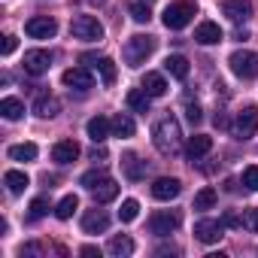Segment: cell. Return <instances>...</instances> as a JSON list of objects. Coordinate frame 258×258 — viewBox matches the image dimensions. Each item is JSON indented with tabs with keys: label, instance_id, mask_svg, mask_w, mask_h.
Returning <instances> with one entry per match:
<instances>
[{
	"label": "cell",
	"instance_id": "obj_24",
	"mask_svg": "<svg viewBox=\"0 0 258 258\" xmlns=\"http://www.w3.org/2000/svg\"><path fill=\"white\" fill-rule=\"evenodd\" d=\"M0 115H4L7 121H19L25 115V103L19 97H4L0 100Z\"/></svg>",
	"mask_w": 258,
	"mask_h": 258
},
{
	"label": "cell",
	"instance_id": "obj_26",
	"mask_svg": "<svg viewBox=\"0 0 258 258\" xmlns=\"http://www.w3.org/2000/svg\"><path fill=\"white\" fill-rule=\"evenodd\" d=\"M143 88H146L149 97H164L167 94V82H164L161 73H146L143 76Z\"/></svg>",
	"mask_w": 258,
	"mask_h": 258
},
{
	"label": "cell",
	"instance_id": "obj_16",
	"mask_svg": "<svg viewBox=\"0 0 258 258\" xmlns=\"http://www.w3.org/2000/svg\"><path fill=\"white\" fill-rule=\"evenodd\" d=\"M85 131H88L91 143H103V140L109 137V131H112V121H109L106 115H94V118H88Z\"/></svg>",
	"mask_w": 258,
	"mask_h": 258
},
{
	"label": "cell",
	"instance_id": "obj_18",
	"mask_svg": "<svg viewBox=\"0 0 258 258\" xmlns=\"http://www.w3.org/2000/svg\"><path fill=\"white\" fill-rule=\"evenodd\" d=\"M210 149H213V137H207V134H195V137H188V143H185V152H188L191 161L204 158Z\"/></svg>",
	"mask_w": 258,
	"mask_h": 258
},
{
	"label": "cell",
	"instance_id": "obj_36",
	"mask_svg": "<svg viewBox=\"0 0 258 258\" xmlns=\"http://www.w3.org/2000/svg\"><path fill=\"white\" fill-rule=\"evenodd\" d=\"M46 213H49V201H46V198H34V201H31V213H28V219L37 222V219H43Z\"/></svg>",
	"mask_w": 258,
	"mask_h": 258
},
{
	"label": "cell",
	"instance_id": "obj_38",
	"mask_svg": "<svg viewBox=\"0 0 258 258\" xmlns=\"http://www.w3.org/2000/svg\"><path fill=\"white\" fill-rule=\"evenodd\" d=\"M19 255H22V258H25V255H28V258H40V255H43V246H40V243H25V246L19 249Z\"/></svg>",
	"mask_w": 258,
	"mask_h": 258
},
{
	"label": "cell",
	"instance_id": "obj_32",
	"mask_svg": "<svg viewBox=\"0 0 258 258\" xmlns=\"http://www.w3.org/2000/svg\"><path fill=\"white\" fill-rule=\"evenodd\" d=\"M94 67H97V73H100L103 85H112V82H115V64H112V58H97V61H94Z\"/></svg>",
	"mask_w": 258,
	"mask_h": 258
},
{
	"label": "cell",
	"instance_id": "obj_4",
	"mask_svg": "<svg viewBox=\"0 0 258 258\" xmlns=\"http://www.w3.org/2000/svg\"><path fill=\"white\" fill-rule=\"evenodd\" d=\"M70 34L82 43H97V40H103V25L94 16H76L70 22Z\"/></svg>",
	"mask_w": 258,
	"mask_h": 258
},
{
	"label": "cell",
	"instance_id": "obj_7",
	"mask_svg": "<svg viewBox=\"0 0 258 258\" xmlns=\"http://www.w3.org/2000/svg\"><path fill=\"white\" fill-rule=\"evenodd\" d=\"M231 131H234L237 140L255 137V131H258V106H246L243 112H237V118H234V124H231Z\"/></svg>",
	"mask_w": 258,
	"mask_h": 258
},
{
	"label": "cell",
	"instance_id": "obj_25",
	"mask_svg": "<svg viewBox=\"0 0 258 258\" xmlns=\"http://www.w3.org/2000/svg\"><path fill=\"white\" fill-rule=\"evenodd\" d=\"M106 249H109V255H112V258H127V255H134V240L121 234V237H112Z\"/></svg>",
	"mask_w": 258,
	"mask_h": 258
},
{
	"label": "cell",
	"instance_id": "obj_17",
	"mask_svg": "<svg viewBox=\"0 0 258 258\" xmlns=\"http://www.w3.org/2000/svg\"><path fill=\"white\" fill-rule=\"evenodd\" d=\"M222 13L231 19V22H246L249 16H252V4H249V0H225V4H222Z\"/></svg>",
	"mask_w": 258,
	"mask_h": 258
},
{
	"label": "cell",
	"instance_id": "obj_33",
	"mask_svg": "<svg viewBox=\"0 0 258 258\" xmlns=\"http://www.w3.org/2000/svg\"><path fill=\"white\" fill-rule=\"evenodd\" d=\"M137 216H140V204H137L134 198L121 201V210H118V219H121V222H134Z\"/></svg>",
	"mask_w": 258,
	"mask_h": 258
},
{
	"label": "cell",
	"instance_id": "obj_35",
	"mask_svg": "<svg viewBox=\"0 0 258 258\" xmlns=\"http://www.w3.org/2000/svg\"><path fill=\"white\" fill-rule=\"evenodd\" d=\"M103 179H109V176H106L103 170H88V173H82V179H79V182H82V185H85V188L91 191V188H97V185H100Z\"/></svg>",
	"mask_w": 258,
	"mask_h": 258
},
{
	"label": "cell",
	"instance_id": "obj_19",
	"mask_svg": "<svg viewBox=\"0 0 258 258\" xmlns=\"http://www.w3.org/2000/svg\"><path fill=\"white\" fill-rule=\"evenodd\" d=\"M121 167H124V176L131 179V182H140V179L146 176V164H143L134 152H127V155L121 158Z\"/></svg>",
	"mask_w": 258,
	"mask_h": 258
},
{
	"label": "cell",
	"instance_id": "obj_10",
	"mask_svg": "<svg viewBox=\"0 0 258 258\" xmlns=\"http://www.w3.org/2000/svg\"><path fill=\"white\" fill-rule=\"evenodd\" d=\"M222 234H225V222H219V219H201L195 225V237L201 243H219Z\"/></svg>",
	"mask_w": 258,
	"mask_h": 258
},
{
	"label": "cell",
	"instance_id": "obj_21",
	"mask_svg": "<svg viewBox=\"0 0 258 258\" xmlns=\"http://www.w3.org/2000/svg\"><path fill=\"white\" fill-rule=\"evenodd\" d=\"M164 70H167L173 79H185V76H188V58H185V55H167V58H164Z\"/></svg>",
	"mask_w": 258,
	"mask_h": 258
},
{
	"label": "cell",
	"instance_id": "obj_39",
	"mask_svg": "<svg viewBox=\"0 0 258 258\" xmlns=\"http://www.w3.org/2000/svg\"><path fill=\"white\" fill-rule=\"evenodd\" d=\"M16 46H19V40H16L13 34H7V37H4V43H0V55H4V58H7V55H13V52H16Z\"/></svg>",
	"mask_w": 258,
	"mask_h": 258
},
{
	"label": "cell",
	"instance_id": "obj_15",
	"mask_svg": "<svg viewBox=\"0 0 258 258\" xmlns=\"http://www.w3.org/2000/svg\"><path fill=\"white\" fill-rule=\"evenodd\" d=\"M106 228H109V216L103 210H88L82 216V231L85 234H103Z\"/></svg>",
	"mask_w": 258,
	"mask_h": 258
},
{
	"label": "cell",
	"instance_id": "obj_41",
	"mask_svg": "<svg viewBox=\"0 0 258 258\" xmlns=\"http://www.w3.org/2000/svg\"><path fill=\"white\" fill-rule=\"evenodd\" d=\"M185 118H188L191 124H198V121L204 118V115H201V106H198V103H195V106H188V109H185Z\"/></svg>",
	"mask_w": 258,
	"mask_h": 258
},
{
	"label": "cell",
	"instance_id": "obj_11",
	"mask_svg": "<svg viewBox=\"0 0 258 258\" xmlns=\"http://www.w3.org/2000/svg\"><path fill=\"white\" fill-rule=\"evenodd\" d=\"M61 79H64V85H67L70 91L76 88V91H82V94L94 85V79H91V73H88L85 67H70V70H64V76H61Z\"/></svg>",
	"mask_w": 258,
	"mask_h": 258
},
{
	"label": "cell",
	"instance_id": "obj_23",
	"mask_svg": "<svg viewBox=\"0 0 258 258\" xmlns=\"http://www.w3.org/2000/svg\"><path fill=\"white\" fill-rule=\"evenodd\" d=\"M124 100H127V106H131L134 112H149V106H152V97L146 94V88H131Z\"/></svg>",
	"mask_w": 258,
	"mask_h": 258
},
{
	"label": "cell",
	"instance_id": "obj_29",
	"mask_svg": "<svg viewBox=\"0 0 258 258\" xmlns=\"http://www.w3.org/2000/svg\"><path fill=\"white\" fill-rule=\"evenodd\" d=\"M79 210V198L76 195H67V198H61L58 201V207H55V216L61 219V222H67V219H73V213Z\"/></svg>",
	"mask_w": 258,
	"mask_h": 258
},
{
	"label": "cell",
	"instance_id": "obj_40",
	"mask_svg": "<svg viewBox=\"0 0 258 258\" xmlns=\"http://www.w3.org/2000/svg\"><path fill=\"white\" fill-rule=\"evenodd\" d=\"M243 225H246L249 231H255V234H258V210H246V216H243Z\"/></svg>",
	"mask_w": 258,
	"mask_h": 258
},
{
	"label": "cell",
	"instance_id": "obj_14",
	"mask_svg": "<svg viewBox=\"0 0 258 258\" xmlns=\"http://www.w3.org/2000/svg\"><path fill=\"white\" fill-rule=\"evenodd\" d=\"M195 43H201V46H216V43H222V28H219L216 22H201V25L195 28Z\"/></svg>",
	"mask_w": 258,
	"mask_h": 258
},
{
	"label": "cell",
	"instance_id": "obj_44",
	"mask_svg": "<svg viewBox=\"0 0 258 258\" xmlns=\"http://www.w3.org/2000/svg\"><path fill=\"white\" fill-rule=\"evenodd\" d=\"M91 4H103V0H91Z\"/></svg>",
	"mask_w": 258,
	"mask_h": 258
},
{
	"label": "cell",
	"instance_id": "obj_1",
	"mask_svg": "<svg viewBox=\"0 0 258 258\" xmlns=\"http://www.w3.org/2000/svg\"><path fill=\"white\" fill-rule=\"evenodd\" d=\"M179 140H182V131H179V121L173 115H164L158 124H155V131H152V143L161 155H173L179 149Z\"/></svg>",
	"mask_w": 258,
	"mask_h": 258
},
{
	"label": "cell",
	"instance_id": "obj_12",
	"mask_svg": "<svg viewBox=\"0 0 258 258\" xmlns=\"http://www.w3.org/2000/svg\"><path fill=\"white\" fill-rule=\"evenodd\" d=\"M179 191H182V182L173 179V176H161V179L152 182V198L155 201H173V198H179Z\"/></svg>",
	"mask_w": 258,
	"mask_h": 258
},
{
	"label": "cell",
	"instance_id": "obj_45",
	"mask_svg": "<svg viewBox=\"0 0 258 258\" xmlns=\"http://www.w3.org/2000/svg\"><path fill=\"white\" fill-rule=\"evenodd\" d=\"M146 4H152V0H146Z\"/></svg>",
	"mask_w": 258,
	"mask_h": 258
},
{
	"label": "cell",
	"instance_id": "obj_27",
	"mask_svg": "<svg viewBox=\"0 0 258 258\" xmlns=\"http://www.w3.org/2000/svg\"><path fill=\"white\" fill-rule=\"evenodd\" d=\"M34 112H37L40 118H55V115L61 112V103H58L55 97H49V94H43V97L37 100V106H34Z\"/></svg>",
	"mask_w": 258,
	"mask_h": 258
},
{
	"label": "cell",
	"instance_id": "obj_20",
	"mask_svg": "<svg viewBox=\"0 0 258 258\" xmlns=\"http://www.w3.org/2000/svg\"><path fill=\"white\" fill-rule=\"evenodd\" d=\"M134 131H137V124H134V118L127 115V112H118V115L112 118V134H115V137L127 140V137H134Z\"/></svg>",
	"mask_w": 258,
	"mask_h": 258
},
{
	"label": "cell",
	"instance_id": "obj_42",
	"mask_svg": "<svg viewBox=\"0 0 258 258\" xmlns=\"http://www.w3.org/2000/svg\"><path fill=\"white\" fill-rule=\"evenodd\" d=\"M79 255H85V258H100V249H97V246H82Z\"/></svg>",
	"mask_w": 258,
	"mask_h": 258
},
{
	"label": "cell",
	"instance_id": "obj_28",
	"mask_svg": "<svg viewBox=\"0 0 258 258\" xmlns=\"http://www.w3.org/2000/svg\"><path fill=\"white\" fill-rule=\"evenodd\" d=\"M91 195H94V201H97V204H109V201H115V198H118V185H115L112 179H103L97 188H91Z\"/></svg>",
	"mask_w": 258,
	"mask_h": 258
},
{
	"label": "cell",
	"instance_id": "obj_5",
	"mask_svg": "<svg viewBox=\"0 0 258 258\" xmlns=\"http://www.w3.org/2000/svg\"><path fill=\"white\" fill-rule=\"evenodd\" d=\"M179 222H182V216H179L176 210H158V213H152V219H149V231H152L155 237H170V234L179 228Z\"/></svg>",
	"mask_w": 258,
	"mask_h": 258
},
{
	"label": "cell",
	"instance_id": "obj_31",
	"mask_svg": "<svg viewBox=\"0 0 258 258\" xmlns=\"http://www.w3.org/2000/svg\"><path fill=\"white\" fill-rule=\"evenodd\" d=\"M216 201H219V191L207 185V188H201V191L195 195V210H213Z\"/></svg>",
	"mask_w": 258,
	"mask_h": 258
},
{
	"label": "cell",
	"instance_id": "obj_37",
	"mask_svg": "<svg viewBox=\"0 0 258 258\" xmlns=\"http://www.w3.org/2000/svg\"><path fill=\"white\" fill-rule=\"evenodd\" d=\"M243 188L246 191H258V164H252V167L243 170Z\"/></svg>",
	"mask_w": 258,
	"mask_h": 258
},
{
	"label": "cell",
	"instance_id": "obj_13",
	"mask_svg": "<svg viewBox=\"0 0 258 258\" xmlns=\"http://www.w3.org/2000/svg\"><path fill=\"white\" fill-rule=\"evenodd\" d=\"M79 158V143L76 140H58L55 146H52V161H58V164H73Z\"/></svg>",
	"mask_w": 258,
	"mask_h": 258
},
{
	"label": "cell",
	"instance_id": "obj_22",
	"mask_svg": "<svg viewBox=\"0 0 258 258\" xmlns=\"http://www.w3.org/2000/svg\"><path fill=\"white\" fill-rule=\"evenodd\" d=\"M4 185L10 188V195H22V191L31 185V179H28V173H22V170H7V173H4Z\"/></svg>",
	"mask_w": 258,
	"mask_h": 258
},
{
	"label": "cell",
	"instance_id": "obj_8",
	"mask_svg": "<svg viewBox=\"0 0 258 258\" xmlns=\"http://www.w3.org/2000/svg\"><path fill=\"white\" fill-rule=\"evenodd\" d=\"M25 34L34 37V40H52V37L58 34V22L49 19V16H34V19H28Z\"/></svg>",
	"mask_w": 258,
	"mask_h": 258
},
{
	"label": "cell",
	"instance_id": "obj_9",
	"mask_svg": "<svg viewBox=\"0 0 258 258\" xmlns=\"http://www.w3.org/2000/svg\"><path fill=\"white\" fill-rule=\"evenodd\" d=\"M49 67H52V52H46V49H31V52H25V73L43 76Z\"/></svg>",
	"mask_w": 258,
	"mask_h": 258
},
{
	"label": "cell",
	"instance_id": "obj_3",
	"mask_svg": "<svg viewBox=\"0 0 258 258\" xmlns=\"http://www.w3.org/2000/svg\"><path fill=\"white\" fill-rule=\"evenodd\" d=\"M155 37H149V34H137V37H131L124 43V61H127V67H140L152 52H155Z\"/></svg>",
	"mask_w": 258,
	"mask_h": 258
},
{
	"label": "cell",
	"instance_id": "obj_34",
	"mask_svg": "<svg viewBox=\"0 0 258 258\" xmlns=\"http://www.w3.org/2000/svg\"><path fill=\"white\" fill-rule=\"evenodd\" d=\"M127 13H131V19H134V22H140V25H146V22L152 19L146 0H143V4H131V7H127Z\"/></svg>",
	"mask_w": 258,
	"mask_h": 258
},
{
	"label": "cell",
	"instance_id": "obj_30",
	"mask_svg": "<svg viewBox=\"0 0 258 258\" xmlns=\"http://www.w3.org/2000/svg\"><path fill=\"white\" fill-rule=\"evenodd\" d=\"M37 146L34 143H16V146H10V158L13 161H34L37 158Z\"/></svg>",
	"mask_w": 258,
	"mask_h": 258
},
{
	"label": "cell",
	"instance_id": "obj_6",
	"mask_svg": "<svg viewBox=\"0 0 258 258\" xmlns=\"http://www.w3.org/2000/svg\"><path fill=\"white\" fill-rule=\"evenodd\" d=\"M228 64H231V70H234L240 79H255V76H258V52L240 49V52H234V55L228 58Z\"/></svg>",
	"mask_w": 258,
	"mask_h": 258
},
{
	"label": "cell",
	"instance_id": "obj_43",
	"mask_svg": "<svg viewBox=\"0 0 258 258\" xmlns=\"http://www.w3.org/2000/svg\"><path fill=\"white\" fill-rule=\"evenodd\" d=\"M213 121H216V127H228V118H225L222 112H216V118H213Z\"/></svg>",
	"mask_w": 258,
	"mask_h": 258
},
{
	"label": "cell",
	"instance_id": "obj_2",
	"mask_svg": "<svg viewBox=\"0 0 258 258\" xmlns=\"http://www.w3.org/2000/svg\"><path fill=\"white\" fill-rule=\"evenodd\" d=\"M198 16V4H191V0H176V4H170L161 16L164 28L170 31H182L185 25H191V19Z\"/></svg>",
	"mask_w": 258,
	"mask_h": 258
}]
</instances>
